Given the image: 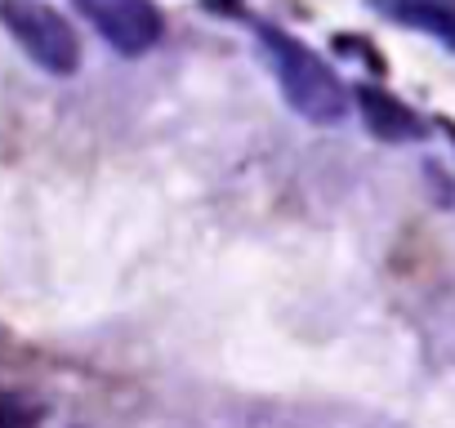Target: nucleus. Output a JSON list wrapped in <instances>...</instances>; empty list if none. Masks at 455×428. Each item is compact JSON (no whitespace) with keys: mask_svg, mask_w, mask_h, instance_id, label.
Segmentation results:
<instances>
[{"mask_svg":"<svg viewBox=\"0 0 455 428\" xmlns=\"http://www.w3.org/2000/svg\"><path fill=\"white\" fill-rule=\"evenodd\" d=\"M259 45L273 63V76L286 94V103L313 121V125H339L348 116V90L335 76V67L326 59H317L308 45H299L291 32L282 28H259Z\"/></svg>","mask_w":455,"mask_h":428,"instance_id":"nucleus-1","label":"nucleus"},{"mask_svg":"<svg viewBox=\"0 0 455 428\" xmlns=\"http://www.w3.org/2000/svg\"><path fill=\"white\" fill-rule=\"evenodd\" d=\"M393 14L437 32L446 45H455V5H433V0H393Z\"/></svg>","mask_w":455,"mask_h":428,"instance_id":"nucleus-5","label":"nucleus"},{"mask_svg":"<svg viewBox=\"0 0 455 428\" xmlns=\"http://www.w3.org/2000/svg\"><path fill=\"white\" fill-rule=\"evenodd\" d=\"M442 130H446V134H451V139H455V121H442Z\"/></svg>","mask_w":455,"mask_h":428,"instance_id":"nucleus-6","label":"nucleus"},{"mask_svg":"<svg viewBox=\"0 0 455 428\" xmlns=\"http://www.w3.org/2000/svg\"><path fill=\"white\" fill-rule=\"evenodd\" d=\"M357 99V112H362V125L379 139V143H415L424 134V121L388 90L379 85H357L353 90Z\"/></svg>","mask_w":455,"mask_h":428,"instance_id":"nucleus-4","label":"nucleus"},{"mask_svg":"<svg viewBox=\"0 0 455 428\" xmlns=\"http://www.w3.org/2000/svg\"><path fill=\"white\" fill-rule=\"evenodd\" d=\"M76 10L125 59L148 54L165 32V19H161V10L152 5V0H76Z\"/></svg>","mask_w":455,"mask_h":428,"instance_id":"nucleus-3","label":"nucleus"},{"mask_svg":"<svg viewBox=\"0 0 455 428\" xmlns=\"http://www.w3.org/2000/svg\"><path fill=\"white\" fill-rule=\"evenodd\" d=\"M0 28L50 76H72L81 67L76 28L54 5H45V0H0Z\"/></svg>","mask_w":455,"mask_h":428,"instance_id":"nucleus-2","label":"nucleus"}]
</instances>
